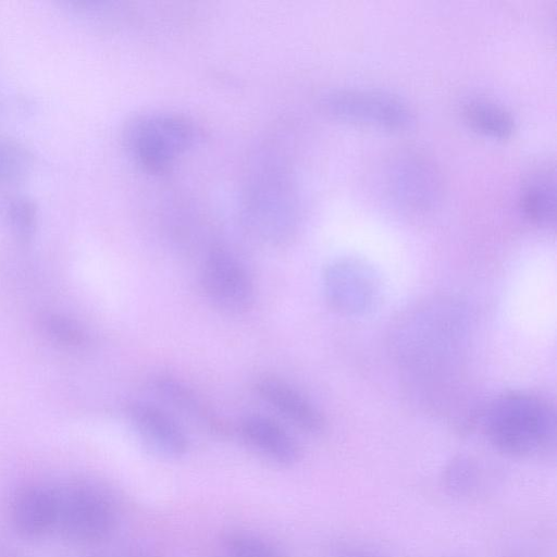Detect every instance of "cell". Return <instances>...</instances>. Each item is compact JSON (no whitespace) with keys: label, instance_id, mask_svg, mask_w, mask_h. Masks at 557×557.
<instances>
[{"label":"cell","instance_id":"cell-15","mask_svg":"<svg viewBox=\"0 0 557 557\" xmlns=\"http://www.w3.org/2000/svg\"><path fill=\"white\" fill-rule=\"evenodd\" d=\"M524 215L534 224L550 227L556 221L555 171L541 169L525 181L520 196Z\"/></svg>","mask_w":557,"mask_h":557},{"label":"cell","instance_id":"cell-14","mask_svg":"<svg viewBox=\"0 0 557 557\" xmlns=\"http://www.w3.org/2000/svg\"><path fill=\"white\" fill-rule=\"evenodd\" d=\"M151 387L166 405L207 433L221 438L228 436L225 420L185 382L160 374L152 379Z\"/></svg>","mask_w":557,"mask_h":557},{"label":"cell","instance_id":"cell-2","mask_svg":"<svg viewBox=\"0 0 557 557\" xmlns=\"http://www.w3.org/2000/svg\"><path fill=\"white\" fill-rule=\"evenodd\" d=\"M482 428L497 450L516 457L532 456L555 441V409L546 399L531 393H505L484 409Z\"/></svg>","mask_w":557,"mask_h":557},{"label":"cell","instance_id":"cell-18","mask_svg":"<svg viewBox=\"0 0 557 557\" xmlns=\"http://www.w3.org/2000/svg\"><path fill=\"white\" fill-rule=\"evenodd\" d=\"M445 491L455 497H469L479 488L480 469L476 462L463 455L454 457L442 474Z\"/></svg>","mask_w":557,"mask_h":557},{"label":"cell","instance_id":"cell-21","mask_svg":"<svg viewBox=\"0 0 557 557\" xmlns=\"http://www.w3.org/2000/svg\"><path fill=\"white\" fill-rule=\"evenodd\" d=\"M8 219L14 234L21 240H28L35 230L36 212L32 202L16 198L8 207Z\"/></svg>","mask_w":557,"mask_h":557},{"label":"cell","instance_id":"cell-4","mask_svg":"<svg viewBox=\"0 0 557 557\" xmlns=\"http://www.w3.org/2000/svg\"><path fill=\"white\" fill-rule=\"evenodd\" d=\"M244 223L248 233L265 245L292 238L298 223L297 199L284 173H265L248 190Z\"/></svg>","mask_w":557,"mask_h":557},{"label":"cell","instance_id":"cell-10","mask_svg":"<svg viewBox=\"0 0 557 557\" xmlns=\"http://www.w3.org/2000/svg\"><path fill=\"white\" fill-rule=\"evenodd\" d=\"M126 416L140 443L153 455L175 460L187 454L189 442L184 429L162 407L134 400L127 405Z\"/></svg>","mask_w":557,"mask_h":557},{"label":"cell","instance_id":"cell-6","mask_svg":"<svg viewBox=\"0 0 557 557\" xmlns=\"http://www.w3.org/2000/svg\"><path fill=\"white\" fill-rule=\"evenodd\" d=\"M320 106L330 116L359 125L399 131L413 123V112L407 102L381 90L334 89L321 97Z\"/></svg>","mask_w":557,"mask_h":557},{"label":"cell","instance_id":"cell-17","mask_svg":"<svg viewBox=\"0 0 557 557\" xmlns=\"http://www.w3.org/2000/svg\"><path fill=\"white\" fill-rule=\"evenodd\" d=\"M37 324L49 342L63 348L82 349L90 342L87 331L79 322L59 312H41Z\"/></svg>","mask_w":557,"mask_h":557},{"label":"cell","instance_id":"cell-11","mask_svg":"<svg viewBox=\"0 0 557 557\" xmlns=\"http://www.w3.org/2000/svg\"><path fill=\"white\" fill-rule=\"evenodd\" d=\"M256 394L268 406L302 433L319 435L326 420L317 405L302 392L274 375H261L253 382Z\"/></svg>","mask_w":557,"mask_h":557},{"label":"cell","instance_id":"cell-20","mask_svg":"<svg viewBox=\"0 0 557 557\" xmlns=\"http://www.w3.org/2000/svg\"><path fill=\"white\" fill-rule=\"evenodd\" d=\"M29 165L26 150L17 143L0 138V180H15L24 175Z\"/></svg>","mask_w":557,"mask_h":557},{"label":"cell","instance_id":"cell-1","mask_svg":"<svg viewBox=\"0 0 557 557\" xmlns=\"http://www.w3.org/2000/svg\"><path fill=\"white\" fill-rule=\"evenodd\" d=\"M469 314L454 297L425 299L405 310L389 333V349L416 379L441 380L455 371L469 339Z\"/></svg>","mask_w":557,"mask_h":557},{"label":"cell","instance_id":"cell-22","mask_svg":"<svg viewBox=\"0 0 557 557\" xmlns=\"http://www.w3.org/2000/svg\"><path fill=\"white\" fill-rule=\"evenodd\" d=\"M331 557H379L352 544L337 543L331 549Z\"/></svg>","mask_w":557,"mask_h":557},{"label":"cell","instance_id":"cell-9","mask_svg":"<svg viewBox=\"0 0 557 557\" xmlns=\"http://www.w3.org/2000/svg\"><path fill=\"white\" fill-rule=\"evenodd\" d=\"M386 174L392 197L406 209L425 211L441 200L443 185L440 172L421 153H398L389 162Z\"/></svg>","mask_w":557,"mask_h":557},{"label":"cell","instance_id":"cell-5","mask_svg":"<svg viewBox=\"0 0 557 557\" xmlns=\"http://www.w3.org/2000/svg\"><path fill=\"white\" fill-rule=\"evenodd\" d=\"M55 531L72 544L91 545L108 539L115 529L116 510L111 498L86 482L57 491Z\"/></svg>","mask_w":557,"mask_h":557},{"label":"cell","instance_id":"cell-8","mask_svg":"<svg viewBox=\"0 0 557 557\" xmlns=\"http://www.w3.org/2000/svg\"><path fill=\"white\" fill-rule=\"evenodd\" d=\"M200 285L211 306L226 314L245 313L255 302L256 288L248 269L234 253L221 247L207 253Z\"/></svg>","mask_w":557,"mask_h":557},{"label":"cell","instance_id":"cell-7","mask_svg":"<svg viewBox=\"0 0 557 557\" xmlns=\"http://www.w3.org/2000/svg\"><path fill=\"white\" fill-rule=\"evenodd\" d=\"M322 287L330 307L348 317L372 312L382 296V282L376 271L354 257L330 262L322 274Z\"/></svg>","mask_w":557,"mask_h":557},{"label":"cell","instance_id":"cell-19","mask_svg":"<svg viewBox=\"0 0 557 557\" xmlns=\"http://www.w3.org/2000/svg\"><path fill=\"white\" fill-rule=\"evenodd\" d=\"M222 549L225 557H284L269 540L242 531L228 533L223 539Z\"/></svg>","mask_w":557,"mask_h":557},{"label":"cell","instance_id":"cell-12","mask_svg":"<svg viewBox=\"0 0 557 557\" xmlns=\"http://www.w3.org/2000/svg\"><path fill=\"white\" fill-rule=\"evenodd\" d=\"M237 432L251 451L272 465L288 468L301 458L297 440L269 417L247 414L240 419Z\"/></svg>","mask_w":557,"mask_h":557},{"label":"cell","instance_id":"cell-3","mask_svg":"<svg viewBox=\"0 0 557 557\" xmlns=\"http://www.w3.org/2000/svg\"><path fill=\"white\" fill-rule=\"evenodd\" d=\"M196 139L195 127L174 113H145L131 119L124 128V143L132 158L145 170L162 172Z\"/></svg>","mask_w":557,"mask_h":557},{"label":"cell","instance_id":"cell-13","mask_svg":"<svg viewBox=\"0 0 557 557\" xmlns=\"http://www.w3.org/2000/svg\"><path fill=\"white\" fill-rule=\"evenodd\" d=\"M10 520L15 532L29 540L40 539L55 531L57 491L40 484H30L18 490L11 502Z\"/></svg>","mask_w":557,"mask_h":557},{"label":"cell","instance_id":"cell-16","mask_svg":"<svg viewBox=\"0 0 557 557\" xmlns=\"http://www.w3.org/2000/svg\"><path fill=\"white\" fill-rule=\"evenodd\" d=\"M462 115L474 129L494 138H507L515 131L511 113L487 99L469 100L462 107Z\"/></svg>","mask_w":557,"mask_h":557}]
</instances>
